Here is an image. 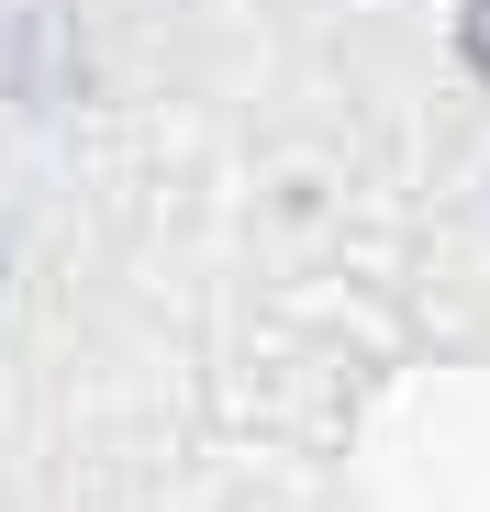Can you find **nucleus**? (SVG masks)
<instances>
[{
	"label": "nucleus",
	"mask_w": 490,
	"mask_h": 512,
	"mask_svg": "<svg viewBox=\"0 0 490 512\" xmlns=\"http://www.w3.org/2000/svg\"><path fill=\"white\" fill-rule=\"evenodd\" d=\"M468 56H479V78H490V0H468Z\"/></svg>",
	"instance_id": "f257e3e1"
}]
</instances>
